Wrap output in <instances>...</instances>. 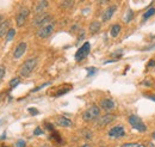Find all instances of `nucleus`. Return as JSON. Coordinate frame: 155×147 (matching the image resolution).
<instances>
[{
    "label": "nucleus",
    "instance_id": "f257e3e1",
    "mask_svg": "<svg viewBox=\"0 0 155 147\" xmlns=\"http://www.w3.org/2000/svg\"><path fill=\"white\" fill-rule=\"evenodd\" d=\"M36 66H37V59L36 58L28 59L19 68V75L20 77H29L32 73V71L36 68Z\"/></svg>",
    "mask_w": 155,
    "mask_h": 147
},
{
    "label": "nucleus",
    "instance_id": "f03ea898",
    "mask_svg": "<svg viewBox=\"0 0 155 147\" xmlns=\"http://www.w3.org/2000/svg\"><path fill=\"white\" fill-rule=\"evenodd\" d=\"M99 116H100V109H99V106H97V105H91L88 109H86L82 113V118H84V121H86V122L94 121V120H97Z\"/></svg>",
    "mask_w": 155,
    "mask_h": 147
},
{
    "label": "nucleus",
    "instance_id": "7ed1b4c3",
    "mask_svg": "<svg viewBox=\"0 0 155 147\" xmlns=\"http://www.w3.org/2000/svg\"><path fill=\"white\" fill-rule=\"evenodd\" d=\"M129 123H130V126L134 128V129H136L137 132H140V133H145L146 130H147V127H146V124L142 122V120L138 117V116H136V115H131V116H129Z\"/></svg>",
    "mask_w": 155,
    "mask_h": 147
},
{
    "label": "nucleus",
    "instance_id": "20e7f679",
    "mask_svg": "<svg viewBox=\"0 0 155 147\" xmlns=\"http://www.w3.org/2000/svg\"><path fill=\"white\" fill-rule=\"evenodd\" d=\"M50 20H51V16H50V15H48V13H41V15H37V16L34 18L32 25L40 29V28H42V26H44V25L51 23Z\"/></svg>",
    "mask_w": 155,
    "mask_h": 147
},
{
    "label": "nucleus",
    "instance_id": "39448f33",
    "mask_svg": "<svg viewBox=\"0 0 155 147\" xmlns=\"http://www.w3.org/2000/svg\"><path fill=\"white\" fill-rule=\"evenodd\" d=\"M54 30H55V24L49 23V24H47V25H44V26H42V28L38 29L36 35H37L38 38H48L51 34L54 32Z\"/></svg>",
    "mask_w": 155,
    "mask_h": 147
},
{
    "label": "nucleus",
    "instance_id": "423d86ee",
    "mask_svg": "<svg viewBox=\"0 0 155 147\" xmlns=\"http://www.w3.org/2000/svg\"><path fill=\"white\" fill-rule=\"evenodd\" d=\"M89 50H91V44H89V42H85L75 53V61L79 62V61H82L84 59H86L89 54Z\"/></svg>",
    "mask_w": 155,
    "mask_h": 147
},
{
    "label": "nucleus",
    "instance_id": "0eeeda50",
    "mask_svg": "<svg viewBox=\"0 0 155 147\" xmlns=\"http://www.w3.org/2000/svg\"><path fill=\"white\" fill-rule=\"evenodd\" d=\"M29 13H30V10L28 7H22L19 10V12L17 13L16 16V23H17V26H23L27 22V18L29 17Z\"/></svg>",
    "mask_w": 155,
    "mask_h": 147
},
{
    "label": "nucleus",
    "instance_id": "6e6552de",
    "mask_svg": "<svg viewBox=\"0 0 155 147\" xmlns=\"http://www.w3.org/2000/svg\"><path fill=\"white\" fill-rule=\"evenodd\" d=\"M115 120H116V116H115L113 114H105V115H103L101 117L98 118V121H97V127H98V128L106 127L108 124L112 123Z\"/></svg>",
    "mask_w": 155,
    "mask_h": 147
},
{
    "label": "nucleus",
    "instance_id": "1a4fd4ad",
    "mask_svg": "<svg viewBox=\"0 0 155 147\" xmlns=\"http://www.w3.org/2000/svg\"><path fill=\"white\" fill-rule=\"evenodd\" d=\"M108 135L110 138H113V139H118V138H123L125 135V129L123 126H115L112 127L109 133H108Z\"/></svg>",
    "mask_w": 155,
    "mask_h": 147
},
{
    "label": "nucleus",
    "instance_id": "9d476101",
    "mask_svg": "<svg viewBox=\"0 0 155 147\" xmlns=\"http://www.w3.org/2000/svg\"><path fill=\"white\" fill-rule=\"evenodd\" d=\"M27 48H28V44L25 43V42H20L16 49L13 50V58L17 60V59H20L24 54H25V51H27Z\"/></svg>",
    "mask_w": 155,
    "mask_h": 147
},
{
    "label": "nucleus",
    "instance_id": "9b49d317",
    "mask_svg": "<svg viewBox=\"0 0 155 147\" xmlns=\"http://www.w3.org/2000/svg\"><path fill=\"white\" fill-rule=\"evenodd\" d=\"M116 10H117V6H115V5L109 6V7L104 11V13H103V16H101V22H109V20L112 18V16H113V13L116 12Z\"/></svg>",
    "mask_w": 155,
    "mask_h": 147
},
{
    "label": "nucleus",
    "instance_id": "f8f14e48",
    "mask_svg": "<svg viewBox=\"0 0 155 147\" xmlns=\"http://www.w3.org/2000/svg\"><path fill=\"white\" fill-rule=\"evenodd\" d=\"M100 108L101 109H104L106 111H110V110H113L116 108V104L112 99L110 98H104V99H101L100 101Z\"/></svg>",
    "mask_w": 155,
    "mask_h": 147
},
{
    "label": "nucleus",
    "instance_id": "ddd939ff",
    "mask_svg": "<svg viewBox=\"0 0 155 147\" xmlns=\"http://www.w3.org/2000/svg\"><path fill=\"white\" fill-rule=\"evenodd\" d=\"M55 123H56L57 126H60V127H64V128L72 127V124H73V122L71 121L69 118H67L66 116H57Z\"/></svg>",
    "mask_w": 155,
    "mask_h": 147
},
{
    "label": "nucleus",
    "instance_id": "4468645a",
    "mask_svg": "<svg viewBox=\"0 0 155 147\" xmlns=\"http://www.w3.org/2000/svg\"><path fill=\"white\" fill-rule=\"evenodd\" d=\"M48 5H49V3L48 1H37L36 4H35V6H34V12L35 13H37V15H41V13L48 7Z\"/></svg>",
    "mask_w": 155,
    "mask_h": 147
},
{
    "label": "nucleus",
    "instance_id": "2eb2a0df",
    "mask_svg": "<svg viewBox=\"0 0 155 147\" xmlns=\"http://www.w3.org/2000/svg\"><path fill=\"white\" fill-rule=\"evenodd\" d=\"M100 28H101V23L94 20V22H92L91 24H89L88 31H89V34H91V35H94V34H97V32L100 31Z\"/></svg>",
    "mask_w": 155,
    "mask_h": 147
},
{
    "label": "nucleus",
    "instance_id": "dca6fc26",
    "mask_svg": "<svg viewBox=\"0 0 155 147\" xmlns=\"http://www.w3.org/2000/svg\"><path fill=\"white\" fill-rule=\"evenodd\" d=\"M8 31H10V22L4 20L0 24V37H4L5 35H7Z\"/></svg>",
    "mask_w": 155,
    "mask_h": 147
},
{
    "label": "nucleus",
    "instance_id": "f3484780",
    "mask_svg": "<svg viewBox=\"0 0 155 147\" xmlns=\"http://www.w3.org/2000/svg\"><path fill=\"white\" fill-rule=\"evenodd\" d=\"M121 29H122V26H121L119 24H113V25L111 26V29H110V35H111L112 37H117L118 34L121 32Z\"/></svg>",
    "mask_w": 155,
    "mask_h": 147
},
{
    "label": "nucleus",
    "instance_id": "a211bd4d",
    "mask_svg": "<svg viewBox=\"0 0 155 147\" xmlns=\"http://www.w3.org/2000/svg\"><path fill=\"white\" fill-rule=\"evenodd\" d=\"M72 90V86L69 85V86H66V87H62V89H60L56 93H55V97H60V96H62V95H64V93H67L68 91H71Z\"/></svg>",
    "mask_w": 155,
    "mask_h": 147
},
{
    "label": "nucleus",
    "instance_id": "6ab92c4d",
    "mask_svg": "<svg viewBox=\"0 0 155 147\" xmlns=\"http://www.w3.org/2000/svg\"><path fill=\"white\" fill-rule=\"evenodd\" d=\"M50 139L54 140V141L57 142V143H62V139H61V136H60V134H59L57 132H53V133H51Z\"/></svg>",
    "mask_w": 155,
    "mask_h": 147
},
{
    "label": "nucleus",
    "instance_id": "aec40b11",
    "mask_svg": "<svg viewBox=\"0 0 155 147\" xmlns=\"http://www.w3.org/2000/svg\"><path fill=\"white\" fill-rule=\"evenodd\" d=\"M155 15V8L154 7H150L146 13H145V15H143V17H142V18H143V20H147L148 18H150L152 16H154Z\"/></svg>",
    "mask_w": 155,
    "mask_h": 147
},
{
    "label": "nucleus",
    "instance_id": "412c9836",
    "mask_svg": "<svg viewBox=\"0 0 155 147\" xmlns=\"http://www.w3.org/2000/svg\"><path fill=\"white\" fill-rule=\"evenodd\" d=\"M133 18H134V11L133 10H128L126 16L124 17V22L125 23H129L130 20H133Z\"/></svg>",
    "mask_w": 155,
    "mask_h": 147
},
{
    "label": "nucleus",
    "instance_id": "4be33fe9",
    "mask_svg": "<svg viewBox=\"0 0 155 147\" xmlns=\"http://www.w3.org/2000/svg\"><path fill=\"white\" fill-rule=\"evenodd\" d=\"M81 135L85 138V139H92V136H93V134H92V132L91 130H88V129H84L82 132H81Z\"/></svg>",
    "mask_w": 155,
    "mask_h": 147
},
{
    "label": "nucleus",
    "instance_id": "5701e85b",
    "mask_svg": "<svg viewBox=\"0 0 155 147\" xmlns=\"http://www.w3.org/2000/svg\"><path fill=\"white\" fill-rule=\"evenodd\" d=\"M15 35H16V30L15 29H10V31L6 35V41L7 42L12 41V39H13V37H15Z\"/></svg>",
    "mask_w": 155,
    "mask_h": 147
},
{
    "label": "nucleus",
    "instance_id": "b1692460",
    "mask_svg": "<svg viewBox=\"0 0 155 147\" xmlns=\"http://www.w3.org/2000/svg\"><path fill=\"white\" fill-rule=\"evenodd\" d=\"M19 83H20V79H19V78H13V79H12L11 82H10V87H11V89H15Z\"/></svg>",
    "mask_w": 155,
    "mask_h": 147
},
{
    "label": "nucleus",
    "instance_id": "393cba45",
    "mask_svg": "<svg viewBox=\"0 0 155 147\" xmlns=\"http://www.w3.org/2000/svg\"><path fill=\"white\" fill-rule=\"evenodd\" d=\"M121 147H145L143 145H141V143H134V142H130V143H124L122 145Z\"/></svg>",
    "mask_w": 155,
    "mask_h": 147
},
{
    "label": "nucleus",
    "instance_id": "a878e982",
    "mask_svg": "<svg viewBox=\"0 0 155 147\" xmlns=\"http://www.w3.org/2000/svg\"><path fill=\"white\" fill-rule=\"evenodd\" d=\"M73 5H74L73 1H62V3H61V6L64 7V8H71Z\"/></svg>",
    "mask_w": 155,
    "mask_h": 147
},
{
    "label": "nucleus",
    "instance_id": "bb28decb",
    "mask_svg": "<svg viewBox=\"0 0 155 147\" xmlns=\"http://www.w3.org/2000/svg\"><path fill=\"white\" fill-rule=\"evenodd\" d=\"M5 72H6L5 67H4L3 65H0V80H1V79L4 78V75H5Z\"/></svg>",
    "mask_w": 155,
    "mask_h": 147
},
{
    "label": "nucleus",
    "instance_id": "cd10ccee",
    "mask_svg": "<svg viewBox=\"0 0 155 147\" xmlns=\"http://www.w3.org/2000/svg\"><path fill=\"white\" fill-rule=\"evenodd\" d=\"M16 146L17 147H25V146H27V143H25L24 140H18L17 143H16Z\"/></svg>",
    "mask_w": 155,
    "mask_h": 147
},
{
    "label": "nucleus",
    "instance_id": "c85d7f7f",
    "mask_svg": "<svg viewBox=\"0 0 155 147\" xmlns=\"http://www.w3.org/2000/svg\"><path fill=\"white\" fill-rule=\"evenodd\" d=\"M147 66L149 68H153V67H155V59H152V60H149L148 61V63H147Z\"/></svg>",
    "mask_w": 155,
    "mask_h": 147
},
{
    "label": "nucleus",
    "instance_id": "c756f323",
    "mask_svg": "<svg viewBox=\"0 0 155 147\" xmlns=\"http://www.w3.org/2000/svg\"><path fill=\"white\" fill-rule=\"evenodd\" d=\"M48 85H50V83H45V84H42L41 86H38V87L34 89V90H32V92H36V91H38V90H41V89H43V87H45V86H48Z\"/></svg>",
    "mask_w": 155,
    "mask_h": 147
},
{
    "label": "nucleus",
    "instance_id": "7c9ffc66",
    "mask_svg": "<svg viewBox=\"0 0 155 147\" xmlns=\"http://www.w3.org/2000/svg\"><path fill=\"white\" fill-rule=\"evenodd\" d=\"M34 134H35V135H41V134H42V129H41L40 127H37V128L35 129V132H34Z\"/></svg>",
    "mask_w": 155,
    "mask_h": 147
},
{
    "label": "nucleus",
    "instance_id": "2f4dec72",
    "mask_svg": "<svg viewBox=\"0 0 155 147\" xmlns=\"http://www.w3.org/2000/svg\"><path fill=\"white\" fill-rule=\"evenodd\" d=\"M29 113H31V115H37L38 114V110L35 109V108H29Z\"/></svg>",
    "mask_w": 155,
    "mask_h": 147
},
{
    "label": "nucleus",
    "instance_id": "473e14b6",
    "mask_svg": "<svg viewBox=\"0 0 155 147\" xmlns=\"http://www.w3.org/2000/svg\"><path fill=\"white\" fill-rule=\"evenodd\" d=\"M146 97H147V98H149V99H152V101H154V102H155V93H152V95H146Z\"/></svg>",
    "mask_w": 155,
    "mask_h": 147
},
{
    "label": "nucleus",
    "instance_id": "72a5a7b5",
    "mask_svg": "<svg viewBox=\"0 0 155 147\" xmlns=\"http://www.w3.org/2000/svg\"><path fill=\"white\" fill-rule=\"evenodd\" d=\"M96 72V70L94 68H91V70H88V73H87V77H91L93 73Z\"/></svg>",
    "mask_w": 155,
    "mask_h": 147
},
{
    "label": "nucleus",
    "instance_id": "f704fd0d",
    "mask_svg": "<svg viewBox=\"0 0 155 147\" xmlns=\"http://www.w3.org/2000/svg\"><path fill=\"white\" fill-rule=\"evenodd\" d=\"M45 127H47L49 130H53V129H54V128H53V126H50L49 123H45Z\"/></svg>",
    "mask_w": 155,
    "mask_h": 147
},
{
    "label": "nucleus",
    "instance_id": "c9c22d12",
    "mask_svg": "<svg viewBox=\"0 0 155 147\" xmlns=\"http://www.w3.org/2000/svg\"><path fill=\"white\" fill-rule=\"evenodd\" d=\"M153 48H155V44H153V46H150V47H148V48H145L143 50H148V49H153Z\"/></svg>",
    "mask_w": 155,
    "mask_h": 147
},
{
    "label": "nucleus",
    "instance_id": "e433bc0d",
    "mask_svg": "<svg viewBox=\"0 0 155 147\" xmlns=\"http://www.w3.org/2000/svg\"><path fill=\"white\" fill-rule=\"evenodd\" d=\"M81 147H93L92 145H89V143H85V145H82Z\"/></svg>",
    "mask_w": 155,
    "mask_h": 147
},
{
    "label": "nucleus",
    "instance_id": "4c0bfd02",
    "mask_svg": "<svg viewBox=\"0 0 155 147\" xmlns=\"http://www.w3.org/2000/svg\"><path fill=\"white\" fill-rule=\"evenodd\" d=\"M41 147H53V146H51V145H48V143H44V145H42Z\"/></svg>",
    "mask_w": 155,
    "mask_h": 147
},
{
    "label": "nucleus",
    "instance_id": "58836bf2",
    "mask_svg": "<svg viewBox=\"0 0 155 147\" xmlns=\"http://www.w3.org/2000/svg\"><path fill=\"white\" fill-rule=\"evenodd\" d=\"M153 138H154V139H155V132H154V133H153Z\"/></svg>",
    "mask_w": 155,
    "mask_h": 147
},
{
    "label": "nucleus",
    "instance_id": "ea45409f",
    "mask_svg": "<svg viewBox=\"0 0 155 147\" xmlns=\"http://www.w3.org/2000/svg\"><path fill=\"white\" fill-rule=\"evenodd\" d=\"M3 147H8V146H3Z\"/></svg>",
    "mask_w": 155,
    "mask_h": 147
}]
</instances>
